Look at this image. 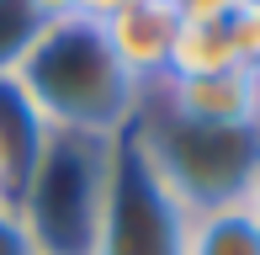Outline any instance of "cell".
<instances>
[{"instance_id": "7", "label": "cell", "mask_w": 260, "mask_h": 255, "mask_svg": "<svg viewBox=\"0 0 260 255\" xmlns=\"http://www.w3.org/2000/svg\"><path fill=\"white\" fill-rule=\"evenodd\" d=\"M43 138H48V122L38 117L27 90L16 85V75H0V160H6V170H11V186L27 181Z\"/></svg>"}, {"instance_id": "8", "label": "cell", "mask_w": 260, "mask_h": 255, "mask_svg": "<svg viewBox=\"0 0 260 255\" xmlns=\"http://www.w3.org/2000/svg\"><path fill=\"white\" fill-rule=\"evenodd\" d=\"M186 255H260V218L244 202L191 213V224H186Z\"/></svg>"}, {"instance_id": "13", "label": "cell", "mask_w": 260, "mask_h": 255, "mask_svg": "<svg viewBox=\"0 0 260 255\" xmlns=\"http://www.w3.org/2000/svg\"><path fill=\"white\" fill-rule=\"evenodd\" d=\"M239 6L244 0H175V11H181L186 21H229Z\"/></svg>"}, {"instance_id": "5", "label": "cell", "mask_w": 260, "mask_h": 255, "mask_svg": "<svg viewBox=\"0 0 260 255\" xmlns=\"http://www.w3.org/2000/svg\"><path fill=\"white\" fill-rule=\"evenodd\" d=\"M101 32L112 43V53L122 59V69L149 90L170 75V53H175V38H181V11H175V0H133L117 16H106Z\"/></svg>"}, {"instance_id": "11", "label": "cell", "mask_w": 260, "mask_h": 255, "mask_svg": "<svg viewBox=\"0 0 260 255\" xmlns=\"http://www.w3.org/2000/svg\"><path fill=\"white\" fill-rule=\"evenodd\" d=\"M229 32H234V48H239V59L260 75V0H244L239 11L229 16Z\"/></svg>"}, {"instance_id": "3", "label": "cell", "mask_w": 260, "mask_h": 255, "mask_svg": "<svg viewBox=\"0 0 260 255\" xmlns=\"http://www.w3.org/2000/svg\"><path fill=\"white\" fill-rule=\"evenodd\" d=\"M127 133L186 213L244 202L260 165V122H186L144 96V112Z\"/></svg>"}, {"instance_id": "14", "label": "cell", "mask_w": 260, "mask_h": 255, "mask_svg": "<svg viewBox=\"0 0 260 255\" xmlns=\"http://www.w3.org/2000/svg\"><path fill=\"white\" fill-rule=\"evenodd\" d=\"M122 6H133V0H80V11L75 16H90V21H106V16H117Z\"/></svg>"}, {"instance_id": "2", "label": "cell", "mask_w": 260, "mask_h": 255, "mask_svg": "<svg viewBox=\"0 0 260 255\" xmlns=\"http://www.w3.org/2000/svg\"><path fill=\"white\" fill-rule=\"evenodd\" d=\"M117 138L58 133L48 128L27 181L16 186V218L32 239V255H96L106 192H112Z\"/></svg>"}, {"instance_id": "17", "label": "cell", "mask_w": 260, "mask_h": 255, "mask_svg": "<svg viewBox=\"0 0 260 255\" xmlns=\"http://www.w3.org/2000/svg\"><path fill=\"white\" fill-rule=\"evenodd\" d=\"M0 202H16V186H11V170H6V160H0Z\"/></svg>"}, {"instance_id": "9", "label": "cell", "mask_w": 260, "mask_h": 255, "mask_svg": "<svg viewBox=\"0 0 260 255\" xmlns=\"http://www.w3.org/2000/svg\"><path fill=\"white\" fill-rule=\"evenodd\" d=\"M239 48H234V32L229 21H186L181 16V38H175L170 53V75L175 80H191V75H223V69H239ZM250 69V64H244ZM165 75V80H170Z\"/></svg>"}, {"instance_id": "15", "label": "cell", "mask_w": 260, "mask_h": 255, "mask_svg": "<svg viewBox=\"0 0 260 255\" xmlns=\"http://www.w3.org/2000/svg\"><path fill=\"white\" fill-rule=\"evenodd\" d=\"M32 6H38L43 16L53 21V16H75V11H80V0H32Z\"/></svg>"}, {"instance_id": "1", "label": "cell", "mask_w": 260, "mask_h": 255, "mask_svg": "<svg viewBox=\"0 0 260 255\" xmlns=\"http://www.w3.org/2000/svg\"><path fill=\"white\" fill-rule=\"evenodd\" d=\"M16 85L48 128L90 138H122L149 96L112 53L101 21L90 16H53L21 59Z\"/></svg>"}, {"instance_id": "16", "label": "cell", "mask_w": 260, "mask_h": 255, "mask_svg": "<svg viewBox=\"0 0 260 255\" xmlns=\"http://www.w3.org/2000/svg\"><path fill=\"white\" fill-rule=\"evenodd\" d=\"M244 207L260 218V165H255V181H250V192H244Z\"/></svg>"}, {"instance_id": "6", "label": "cell", "mask_w": 260, "mask_h": 255, "mask_svg": "<svg viewBox=\"0 0 260 255\" xmlns=\"http://www.w3.org/2000/svg\"><path fill=\"white\" fill-rule=\"evenodd\" d=\"M149 101L186 122H260V75L255 69H223V75L159 80L149 85Z\"/></svg>"}, {"instance_id": "12", "label": "cell", "mask_w": 260, "mask_h": 255, "mask_svg": "<svg viewBox=\"0 0 260 255\" xmlns=\"http://www.w3.org/2000/svg\"><path fill=\"white\" fill-rule=\"evenodd\" d=\"M0 255H32V239H27L11 202H0Z\"/></svg>"}, {"instance_id": "10", "label": "cell", "mask_w": 260, "mask_h": 255, "mask_svg": "<svg viewBox=\"0 0 260 255\" xmlns=\"http://www.w3.org/2000/svg\"><path fill=\"white\" fill-rule=\"evenodd\" d=\"M43 27H48V16L32 0H0V75H16L21 69V59L32 53Z\"/></svg>"}, {"instance_id": "4", "label": "cell", "mask_w": 260, "mask_h": 255, "mask_svg": "<svg viewBox=\"0 0 260 255\" xmlns=\"http://www.w3.org/2000/svg\"><path fill=\"white\" fill-rule=\"evenodd\" d=\"M186 224H191V213L149 170L133 133H122L112 160V192H106L96 255H186Z\"/></svg>"}]
</instances>
